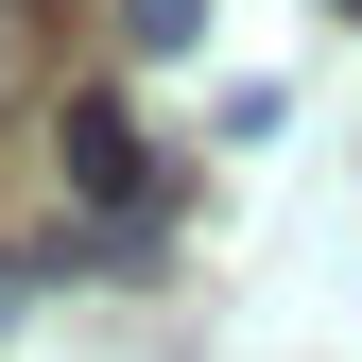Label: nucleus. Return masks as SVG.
<instances>
[{"label":"nucleus","mask_w":362,"mask_h":362,"mask_svg":"<svg viewBox=\"0 0 362 362\" xmlns=\"http://www.w3.org/2000/svg\"><path fill=\"white\" fill-rule=\"evenodd\" d=\"M52 156H69V190H86V207H121V224H156V156H139V121H121L104 86H69V121H52Z\"/></svg>","instance_id":"1"},{"label":"nucleus","mask_w":362,"mask_h":362,"mask_svg":"<svg viewBox=\"0 0 362 362\" xmlns=\"http://www.w3.org/2000/svg\"><path fill=\"white\" fill-rule=\"evenodd\" d=\"M121 35L139 52H207V0H121Z\"/></svg>","instance_id":"2"},{"label":"nucleus","mask_w":362,"mask_h":362,"mask_svg":"<svg viewBox=\"0 0 362 362\" xmlns=\"http://www.w3.org/2000/svg\"><path fill=\"white\" fill-rule=\"evenodd\" d=\"M0 328H18V259H0Z\"/></svg>","instance_id":"3"},{"label":"nucleus","mask_w":362,"mask_h":362,"mask_svg":"<svg viewBox=\"0 0 362 362\" xmlns=\"http://www.w3.org/2000/svg\"><path fill=\"white\" fill-rule=\"evenodd\" d=\"M345 18H362V0H345Z\"/></svg>","instance_id":"4"}]
</instances>
